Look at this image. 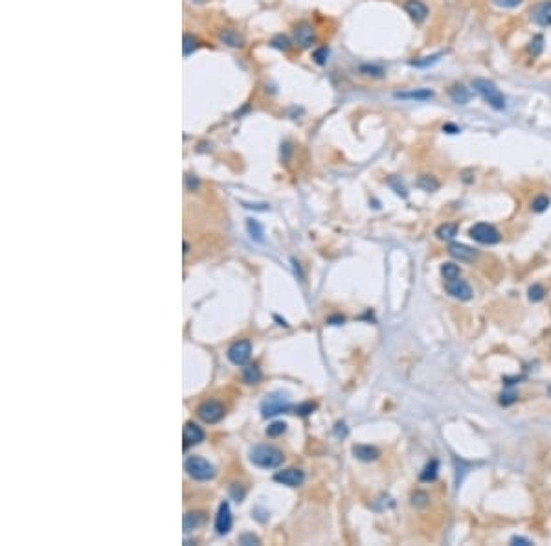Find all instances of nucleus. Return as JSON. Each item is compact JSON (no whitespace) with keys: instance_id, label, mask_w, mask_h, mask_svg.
Here are the masks:
<instances>
[{"instance_id":"f257e3e1","label":"nucleus","mask_w":551,"mask_h":546,"mask_svg":"<svg viewBox=\"0 0 551 546\" xmlns=\"http://www.w3.org/2000/svg\"><path fill=\"white\" fill-rule=\"evenodd\" d=\"M250 460L255 467H261V469H276L283 463L285 456L274 445H258L250 451Z\"/></svg>"},{"instance_id":"f03ea898","label":"nucleus","mask_w":551,"mask_h":546,"mask_svg":"<svg viewBox=\"0 0 551 546\" xmlns=\"http://www.w3.org/2000/svg\"><path fill=\"white\" fill-rule=\"evenodd\" d=\"M473 88L483 98V102L489 103L493 109H496V110L505 109V96H503L502 90H500L490 80H485V77H474Z\"/></svg>"},{"instance_id":"7ed1b4c3","label":"nucleus","mask_w":551,"mask_h":546,"mask_svg":"<svg viewBox=\"0 0 551 546\" xmlns=\"http://www.w3.org/2000/svg\"><path fill=\"white\" fill-rule=\"evenodd\" d=\"M290 408V397L289 394L274 392L267 396L261 403V414L263 418H274L278 414H283Z\"/></svg>"},{"instance_id":"20e7f679","label":"nucleus","mask_w":551,"mask_h":546,"mask_svg":"<svg viewBox=\"0 0 551 546\" xmlns=\"http://www.w3.org/2000/svg\"><path fill=\"white\" fill-rule=\"evenodd\" d=\"M184 467H186V471H188V475L191 476L193 480L206 482V480H211L215 476V467L208 460L201 458V456L188 458L186 463H184Z\"/></svg>"},{"instance_id":"39448f33","label":"nucleus","mask_w":551,"mask_h":546,"mask_svg":"<svg viewBox=\"0 0 551 546\" xmlns=\"http://www.w3.org/2000/svg\"><path fill=\"white\" fill-rule=\"evenodd\" d=\"M470 238L481 245H496L500 241V232L489 223H478L470 228Z\"/></svg>"},{"instance_id":"423d86ee","label":"nucleus","mask_w":551,"mask_h":546,"mask_svg":"<svg viewBox=\"0 0 551 546\" xmlns=\"http://www.w3.org/2000/svg\"><path fill=\"white\" fill-rule=\"evenodd\" d=\"M252 357V342L250 340H237L228 349V359L235 366H245Z\"/></svg>"},{"instance_id":"0eeeda50","label":"nucleus","mask_w":551,"mask_h":546,"mask_svg":"<svg viewBox=\"0 0 551 546\" xmlns=\"http://www.w3.org/2000/svg\"><path fill=\"white\" fill-rule=\"evenodd\" d=\"M199 418L206 423H217L224 418V406L219 401H206L197 410Z\"/></svg>"},{"instance_id":"6e6552de","label":"nucleus","mask_w":551,"mask_h":546,"mask_svg":"<svg viewBox=\"0 0 551 546\" xmlns=\"http://www.w3.org/2000/svg\"><path fill=\"white\" fill-rule=\"evenodd\" d=\"M446 292L452 296V298L456 300H461V302H467V300L473 298V287L468 285L465 280H459V278H456V280H448L445 285Z\"/></svg>"},{"instance_id":"1a4fd4ad","label":"nucleus","mask_w":551,"mask_h":546,"mask_svg":"<svg viewBox=\"0 0 551 546\" xmlns=\"http://www.w3.org/2000/svg\"><path fill=\"white\" fill-rule=\"evenodd\" d=\"M233 524V517H232V510H230V504L223 502L219 506V511H217V517H215V530L219 535H226L230 530H232Z\"/></svg>"},{"instance_id":"9d476101","label":"nucleus","mask_w":551,"mask_h":546,"mask_svg":"<svg viewBox=\"0 0 551 546\" xmlns=\"http://www.w3.org/2000/svg\"><path fill=\"white\" fill-rule=\"evenodd\" d=\"M274 480L280 482V484H283V485H289V488H298V485L303 484L305 475H303L302 469H294V467H290V469H283V471L276 473Z\"/></svg>"},{"instance_id":"9b49d317","label":"nucleus","mask_w":551,"mask_h":546,"mask_svg":"<svg viewBox=\"0 0 551 546\" xmlns=\"http://www.w3.org/2000/svg\"><path fill=\"white\" fill-rule=\"evenodd\" d=\"M182 440H184V449H189L193 445H199L204 440V431L199 425H195L193 421H188L184 425L182 431Z\"/></svg>"},{"instance_id":"f8f14e48","label":"nucleus","mask_w":551,"mask_h":546,"mask_svg":"<svg viewBox=\"0 0 551 546\" xmlns=\"http://www.w3.org/2000/svg\"><path fill=\"white\" fill-rule=\"evenodd\" d=\"M448 254L459 261H474V260H478V256H480L478 250L467 247V245H463V243H450V245H448Z\"/></svg>"},{"instance_id":"ddd939ff","label":"nucleus","mask_w":551,"mask_h":546,"mask_svg":"<svg viewBox=\"0 0 551 546\" xmlns=\"http://www.w3.org/2000/svg\"><path fill=\"white\" fill-rule=\"evenodd\" d=\"M404 9L416 22H423L424 18L428 17V6L421 2V0H406L404 2Z\"/></svg>"},{"instance_id":"4468645a","label":"nucleus","mask_w":551,"mask_h":546,"mask_svg":"<svg viewBox=\"0 0 551 546\" xmlns=\"http://www.w3.org/2000/svg\"><path fill=\"white\" fill-rule=\"evenodd\" d=\"M296 41L300 46L307 48V46H312L316 41V31L314 28L309 24V22H302L300 26L296 28Z\"/></svg>"},{"instance_id":"2eb2a0df","label":"nucleus","mask_w":551,"mask_h":546,"mask_svg":"<svg viewBox=\"0 0 551 546\" xmlns=\"http://www.w3.org/2000/svg\"><path fill=\"white\" fill-rule=\"evenodd\" d=\"M533 21L538 26H551V0H546L535 8Z\"/></svg>"},{"instance_id":"dca6fc26","label":"nucleus","mask_w":551,"mask_h":546,"mask_svg":"<svg viewBox=\"0 0 551 546\" xmlns=\"http://www.w3.org/2000/svg\"><path fill=\"white\" fill-rule=\"evenodd\" d=\"M353 454L362 462H373V460L379 458V449L371 447V445H355L353 447Z\"/></svg>"},{"instance_id":"f3484780","label":"nucleus","mask_w":551,"mask_h":546,"mask_svg":"<svg viewBox=\"0 0 551 546\" xmlns=\"http://www.w3.org/2000/svg\"><path fill=\"white\" fill-rule=\"evenodd\" d=\"M204 522V515L199 511H188L184 515V532H193Z\"/></svg>"},{"instance_id":"a211bd4d","label":"nucleus","mask_w":551,"mask_h":546,"mask_svg":"<svg viewBox=\"0 0 551 546\" xmlns=\"http://www.w3.org/2000/svg\"><path fill=\"white\" fill-rule=\"evenodd\" d=\"M450 98L454 100V103H459V105H465V103L470 102V92L465 85H454L450 88Z\"/></svg>"},{"instance_id":"6ab92c4d","label":"nucleus","mask_w":551,"mask_h":546,"mask_svg":"<svg viewBox=\"0 0 551 546\" xmlns=\"http://www.w3.org/2000/svg\"><path fill=\"white\" fill-rule=\"evenodd\" d=\"M395 96L401 98V100H419V102H423V100L434 98V92L428 88H419V90H410V92H397Z\"/></svg>"},{"instance_id":"aec40b11","label":"nucleus","mask_w":551,"mask_h":546,"mask_svg":"<svg viewBox=\"0 0 551 546\" xmlns=\"http://www.w3.org/2000/svg\"><path fill=\"white\" fill-rule=\"evenodd\" d=\"M261 379V370L258 368V364H246L243 368V381L246 384H255Z\"/></svg>"},{"instance_id":"412c9836","label":"nucleus","mask_w":551,"mask_h":546,"mask_svg":"<svg viewBox=\"0 0 551 546\" xmlns=\"http://www.w3.org/2000/svg\"><path fill=\"white\" fill-rule=\"evenodd\" d=\"M456 233H458V225H456V223H445V225H441L438 230H436V236H438L439 239H445V241L454 239Z\"/></svg>"},{"instance_id":"4be33fe9","label":"nucleus","mask_w":551,"mask_h":546,"mask_svg":"<svg viewBox=\"0 0 551 546\" xmlns=\"http://www.w3.org/2000/svg\"><path fill=\"white\" fill-rule=\"evenodd\" d=\"M438 469H439L438 460H430V462L424 465V469H423V473L419 475V478L423 482H434V480H436V476H438Z\"/></svg>"},{"instance_id":"5701e85b","label":"nucleus","mask_w":551,"mask_h":546,"mask_svg":"<svg viewBox=\"0 0 551 546\" xmlns=\"http://www.w3.org/2000/svg\"><path fill=\"white\" fill-rule=\"evenodd\" d=\"M246 230H248L250 238L255 239L258 243L263 241V226L259 225L258 219H248L246 221Z\"/></svg>"},{"instance_id":"b1692460","label":"nucleus","mask_w":551,"mask_h":546,"mask_svg":"<svg viewBox=\"0 0 551 546\" xmlns=\"http://www.w3.org/2000/svg\"><path fill=\"white\" fill-rule=\"evenodd\" d=\"M417 186H419L421 189H424V191H436V189L439 188V181H436V179L430 175H423V177H419Z\"/></svg>"},{"instance_id":"393cba45","label":"nucleus","mask_w":551,"mask_h":546,"mask_svg":"<svg viewBox=\"0 0 551 546\" xmlns=\"http://www.w3.org/2000/svg\"><path fill=\"white\" fill-rule=\"evenodd\" d=\"M549 197L547 195H538V197L533 199V203H531V208H533V211H537V213H542V211H546L547 208H549Z\"/></svg>"},{"instance_id":"a878e982","label":"nucleus","mask_w":551,"mask_h":546,"mask_svg":"<svg viewBox=\"0 0 551 546\" xmlns=\"http://www.w3.org/2000/svg\"><path fill=\"white\" fill-rule=\"evenodd\" d=\"M441 274L445 276V280H456V278H459L461 270L456 263H445L441 267Z\"/></svg>"},{"instance_id":"bb28decb","label":"nucleus","mask_w":551,"mask_h":546,"mask_svg":"<svg viewBox=\"0 0 551 546\" xmlns=\"http://www.w3.org/2000/svg\"><path fill=\"white\" fill-rule=\"evenodd\" d=\"M544 50V37L542 35H535L529 43V53L533 57H538Z\"/></svg>"},{"instance_id":"cd10ccee","label":"nucleus","mask_w":551,"mask_h":546,"mask_svg":"<svg viewBox=\"0 0 551 546\" xmlns=\"http://www.w3.org/2000/svg\"><path fill=\"white\" fill-rule=\"evenodd\" d=\"M527 295H529V300L531 302H542L544 296H546V289H544L540 283H535V285L529 287V291H527Z\"/></svg>"},{"instance_id":"c85d7f7f","label":"nucleus","mask_w":551,"mask_h":546,"mask_svg":"<svg viewBox=\"0 0 551 546\" xmlns=\"http://www.w3.org/2000/svg\"><path fill=\"white\" fill-rule=\"evenodd\" d=\"M285 431H287V425H285L283 421H276L267 428V434L272 438H276V436H280V434H283Z\"/></svg>"},{"instance_id":"c756f323","label":"nucleus","mask_w":551,"mask_h":546,"mask_svg":"<svg viewBox=\"0 0 551 546\" xmlns=\"http://www.w3.org/2000/svg\"><path fill=\"white\" fill-rule=\"evenodd\" d=\"M428 500H430L428 495H426V493H421V491H417V493L414 495V497H411V504H414V506H417V508L426 506V504H428Z\"/></svg>"},{"instance_id":"7c9ffc66","label":"nucleus","mask_w":551,"mask_h":546,"mask_svg":"<svg viewBox=\"0 0 551 546\" xmlns=\"http://www.w3.org/2000/svg\"><path fill=\"white\" fill-rule=\"evenodd\" d=\"M516 399H518V396H516V394L515 392H507V394H502V397H500V405H503V406H509V405H513V403H515V401Z\"/></svg>"},{"instance_id":"2f4dec72","label":"nucleus","mask_w":551,"mask_h":546,"mask_svg":"<svg viewBox=\"0 0 551 546\" xmlns=\"http://www.w3.org/2000/svg\"><path fill=\"white\" fill-rule=\"evenodd\" d=\"M241 544H259V539L255 537L254 533H243L239 537Z\"/></svg>"},{"instance_id":"473e14b6","label":"nucleus","mask_w":551,"mask_h":546,"mask_svg":"<svg viewBox=\"0 0 551 546\" xmlns=\"http://www.w3.org/2000/svg\"><path fill=\"white\" fill-rule=\"evenodd\" d=\"M493 2L500 8H516L522 4V0H493Z\"/></svg>"},{"instance_id":"72a5a7b5","label":"nucleus","mask_w":551,"mask_h":546,"mask_svg":"<svg viewBox=\"0 0 551 546\" xmlns=\"http://www.w3.org/2000/svg\"><path fill=\"white\" fill-rule=\"evenodd\" d=\"M312 410H314V405L312 403H305V405H300L296 408V414L300 416H307V414H311Z\"/></svg>"},{"instance_id":"f704fd0d","label":"nucleus","mask_w":551,"mask_h":546,"mask_svg":"<svg viewBox=\"0 0 551 546\" xmlns=\"http://www.w3.org/2000/svg\"><path fill=\"white\" fill-rule=\"evenodd\" d=\"M191 41H195L191 35H186V37H184V43H186V44H184V53H186V55H189L193 48H197V44H191Z\"/></svg>"},{"instance_id":"c9c22d12","label":"nucleus","mask_w":551,"mask_h":546,"mask_svg":"<svg viewBox=\"0 0 551 546\" xmlns=\"http://www.w3.org/2000/svg\"><path fill=\"white\" fill-rule=\"evenodd\" d=\"M511 544L529 546V544H533V541H529V539H525V537H518V535H516V537H513V539H511Z\"/></svg>"},{"instance_id":"e433bc0d","label":"nucleus","mask_w":551,"mask_h":546,"mask_svg":"<svg viewBox=\"0 0 551 546\" xmlns=\"http://www.w3.org/2000/svg\"><path fill=\"white\" fill-rule=\"evenodd\" d=\"M232 495L235 497L237 502H241V500H243V497H245V491H243V489H237V485H233V488H232Z\"/></svg>"},{"instance_id":"4c0bfd02","label":"nucleus","mask_w":551,"mask_h":546,"mask_svg":"<svg viewBox=\"0 0 551 546\" xmlns=\"http://www.w3.org/2000/svg\"><path fill=\"white\" fill-rule=\"evenodd\" d=\"M443 131L448 132V134H456V132H459V129L456 127V125H452V124H446L445 127H443Z\"/></svg>"},{"instance_id":"58836bf2","label":"nucleus","mask_w":551,"mask_h":546,"mask_svg":"<svg viewBox=\"0 0 551 546\" xmlns=\"http://www.w3.org/2000/svg\"><path fill=\"white\" fill-rule=\"evenodd\" d=\"M337 434H338V436H346V434H347V428H346V425H344V423H338V425H337Z\"/></svg>"},{"instance_id":"ea45409f","label":"nucleus","mask_w":551,"mask_h":546,"mask_svg":"<svg viewBox=\"0 0 551 546\" xmlns=\"http://www.w3.org/2000/svg\"><path fill=\"white\" fill-rule=\"evenodd\" d=\"M344 322V317H331L329 318V324H334V326H338V324H342Z\"/></svg>"},{"instance_id":"a19ab883","label":"nucleus","mask_w":551,"mask_h":546,"mask_svg":"<svg viewBox=\"0 0 551 546\" xmlns=\"http://www.w3.org/2000/svg\"><path fill=\"white\" fill-rule=\"evenodd\" d=\"M547 394H549V397H551V386H549V388H547Z\"/></svg>"}]
</instances>
